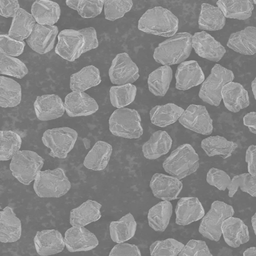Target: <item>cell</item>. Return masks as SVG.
<instances>
[{
  "label": "cell",
  "instance_id": "obj_1",
  "mask_svg": "<svg viewBox=\"0 0 256 256\" xmlns=\"http://www.w3.org/2000/svg\"><path fill=\"white\" fill-rule=\"evenodd\" d=\"M192 35L188 32L176 33L160 43L154 49L153 58L163 66L180 64L190 56L192 49Z\"/></svg>",
  "mask_w": 256,
  "mask_h": 256
},
{
  "label": "cell",
  "instance_id": "obj_2",
  "mask_svg": "<svg viewBox=\"0 0 256 256\" xmlns=\"http://www.w3.org/2000/svg\"><path fill=\"white\" fill-rule=\"evenodd\" d=\"M138 29L144 32L170 38L178 28V19L170 10L162 6L148 10L140 17Z\"/></svg>",
  "mask_w": 256,
  "mask_h": 256
},
{
  "label": "cell",
  "instance_id": "obj_3",
  "mask_svg": "<svg viewBox=\"0 0 256 256\" xmlns=\"http://www.w3.org/2000/svg\"><path fill=\"white\" fill-rule=\"evenodd\" d=\"M200 158L194 148L184 144L173 150L164 160V171L180 180L196 172L199 168Z\"/></svg>",
  "mask_w": 256,
  "mask_h": 256
},
{
  "label": "cell",
  "instance_id": "obj_4",
  "mask_svg": "<svg viewBox=\"0 0 256 256\" xmlns=\"http://www.w3.org/2000/svg\"><path fill=\"white\" fill-rule=\"evenodd\" d=\"M71 184L64 170L58 168L38 172L34 180V190L41 198H58L70 189Z\"/></svg>",
  "mask_w": 256,
  "mask_h": 256
},
{
  "label": "cell",
  "instance_id": "obj_5",
  "mask_svg": "<svg viewBox=\"0 0 256 256\" xmlns=\"http://www.w3.org/2000/svg\"><path fill=\"white\" fill-rule=\"evenodd\" d=\"M141 118L137 110L127 108L116 109L108 120L109 130L114 136L136 139L144 132Z\"/></svg>",
  "mask_w": 256,
  "mask_h": 256
},
{
  "label": "cell",
  "instance_id": "obj_6",
  "mask_svg": "<svg viewBox=\"0 0 256 256\" xmlns=\"http://www.w3.org/2000/svg\"><path fill=\"white\" fill-rule=\"evenodd\" d=\"M234 75L232 70L216 64L209 76L202 83L198 93L199 98L204 102L216 106L222 100V90L227 83L232 82Z\"/></svg>",
  "mask_w": 256,
  "mask_h": 256
},
{
  "label": "cell",
  "instance_id": "obj_7",
  "mask_svg": "<svg viewBox=\"0 0 256 256\" xmlns=\"http://www.w3.org/2000/svg\"><path fill=\"white\" fill-rule=\"evenodd\" d=\"M44 161L42 156L34 151L22 150L12 158L10 168L12 176L19 182L28 186L35 180Z\"/></svg>",
  "mask_w": 256,
  "mask_h": 256
},
{
  "label": "cell",
  "instance_id": "obj_8",
  "mask_svg": "<svg viewBox=\"0 0 256 256\" xmlns=\"http://www.w3.org/2000/svg\"><path fill=\"white\" fill-rule=\"evenodd\" d=\"M234 214V209L231 205L222 201H214L210 210L202 218L199 232L206 238L218 242L222 235V223Z\"/></svg>",
  "mask_w": 256,
  "mask_h": 256
},
{
  "label": "cell",
  "instance_id": "obj_9",
  "mask_svg": "<svg viewBox=\"0 0 256 256\" xmlns=\"http://www.w3.org/2000/svg\"><path fill=\"white\" fill-rule=\"evenodd\" d=\"M78 136L76 130L64 126L46 130L42 140L43 144L50 149V156L64 159L73 148Z\"/></svg>",
  "mask_w": 256,
  "mask_h": 256
},
{
  "label": "cell",
  "instance_id": "obj_10",
  "mask_svg": "<svg viewBox=\"0 0 256 256\" xmlns=\"http://www.w3.org/2000/svg\"><path fill=\"white\" fill-rule=\"evenodd\" d=\"M110 81L117 86L132 84L140 76L138 68L126 52L118 54L108 70Z\"/></svg>",
  "mask_w": 256,
  "mask_h": 256
},
{
  "label": "cell",
  "instance_id": "obj_11",
  "mask_svg": "<svg viewBox=\"0 0 256 256\" xmlns=\"http://www.w3.org/2000/svg\"><path fill=\"white\" fill-rule=\"evenodd\" d=\"M178 120L185 128L202 135H210L213 130L212 120L204 106L190 104Z\"/></svg>",
  "mask_w": 256,
  "mask_h": 256
},
{
  "label": "cell",
  "instance_id": "obj_12",
  "mask_svg": "<svg viewBox=\"0 0 256 256\" xmlns=\"http://www.w3.org/2000/svg\"><path fill=\"white\" fill-rule=\"evenodd\" d=\"M55 52L68 62H74L83 53L84 40L82 34L72 29L61 30L58 36Z\"/></svg>",
  "mask_w": 256,
  "mask_h": 256
},
{
  "label": "cell",
  "instance_id": "obj_13",
  "mask_svg": "<svg viewBox=\"0 0 256 256\" xmlns=\"http://www.w3.org/2000/svg\"><path fill=\"white\" fill-rule=\"evenodd\" d=\"M192 46L199 56L214 62H219L226 52L221 43L204 30L192 36Z\"/></svg>",
  "mask_w": 256,
  "mask_h": 256
},
{
  "label": "cell",
  "instance_id": "obj_14",
  "mask_svg": "<svg viewBox=\"0 0 256 256\" xmlns=\"http://www.w3.org/2000/svg\"><path fill=\"white\" fill-rule=\"evenodd\" d=\"M64 242L66 248L70 252L89 251L98 244L96 235L84 226L69 228L65 232Z\"/></svg>",
  "mask_w": 256,
  "mask_h": 256
},
{
  "label": "cell",
  "instance_id": "obj_15",
  "mask_svg": "<svg viewBox=\"0 0 256 256\" xmlns=\"http://www.w3.org/2000/svg\"><path fill=\"white\" fill-rule=\"evenodd\" d=\"M150 187L154 196L170 202L178 198L183 184L180 180L174 176L156 173L150 180Z\"/></svg>",
  "mask_w": 256,
  "mask_h": 256
},
{
  "label": "cell",
  "instance_id": "obj_16",
  "mask_svg": "<svg viewBox=\"0 0 256 256\" xmlns=\"http://www.w3.org/2000/svg\"><path fill=\"white\" fill-rule=\"evenodd\" d=\"M58 33V29L56 25H42L36 23L30 35L26 39V42L34 51L44 54L54 48Z\"/></svg>",
  "mask_w": 256,
  "mask_h": 256
},
{
  "label": "cell",
  "instance_id": "obj_17",
  "mask_svg": "<svg viewBox=\"0 0 256 256\" xmlns=\"http://www.w3.org/2000/svg\"><path fill=\"white\" fill-rule=\"evenodd\" d=\"M65 111L70 117L88 116L98 110L96 100L84 92L72 91L64 102Z\"/></svg>",
  "mask_w": 256,
  "mask_h": 256
},
{
  "label": "cell",
  "instance_id": "obj_18",
  "mask_svg": "<svg viewBox=\"0 0 256 256\" xmlns=\"http://www.w3.org/2000/svg\"><path fill=\"white\" fill-rule=\"evenodd\" d=\"M175 78L176 88L186 90L202 84L204 80V74L198 62L190 60L184 61L178 66Z\"/></svg>",
  "mask_w": 256,
  "mask_h": 256
},
{
  "label": "cell",
  "instance_id": "obj_19",
  "mask_svg": "<svg viewBox=\"0 0 256 256\" xmlns=\"http://www.w3.org/2000/svg\"><path fill=\"white\" fill-rule=\"evenodd\" d=\"M35 249L40 256H49L62 252L65 244L64 238L58 230L38 231L34 238Z\"/></svg>",
  "mask_w": 256,
  "mask_h": 256
},
{
  "label": "cell",
  "instance_id": "obj_20",
  "mask_svg": "<svg viewBox=\"0 0 256 256\" xmlns=\"http://www.w3.org/2000/svg\"><path fill=\"white\" fill-rule=\"evenodd\" d=\"M34 106L37 118L42 121L58 118L66 112L62 99L55 94L37 96Z\"/></svg>",
  "mask_w": 256,
  "mask_h": 256
},
{
  "label": "cell",
  "instance_id": "obj_21",
  "mask_svg": "<svg viewBox=\"0 0 256 256\" xmlns=\"http://www.w3.org/2000/svg\"><path fill=\"white\" fill-rule=\"evenodd\" d=\"M175 214L176 224L186 226L202 219L205 212L198 198L183 197L177 202Z\"/></svg>",
  "mask_w": 256,
  "mask_h": 256
},
{
  "label": "cell",
  "instance_id": "obj_22",
  "mask_svg": "<svg viewBox=\"0 0 256 256\" xmlns=\"http://www.w3.org/2000/svg\"><path fill=\"white\" fill-rule=\"evenodd\" d=\"M223 238L230 247L236 248L250 240L248 227L240 218L230 216L222 226Z\"/></svg>",
  "mask_w": 256,
  "mask_h": 256
},
{
  "label": "cell",
  "instance_id": "obj_23",
  "mask_svg": "<svg viewBox=\"0 0 256 256\" xmlns=\"http://www.w3.org/2000/svg\"><path fill=\"white\" fill-rule=\"evenodd\" d=\"M222 96L225 107L232 112H238L250 105L248 92L238 82H230L226 84Z\"/></svg>",
  "mask_w": 256,
  "mask_h": 256
},
{
  "label": "cell",
  "instance_id": "obj_24",
  "mask_svg": "<svg viewBox=\"0 0 256 256\" xmlns=\"http://www.w3.org/2000/svg\"><path fill=\"white\" fill-rule=\"evenodd\" d=\"M228 48L244 55L256 54V27L248 26L231 34L226 44Z\"/></svg>",
  "mask_w": 256,
  "mask_h": 256
},
{
  "label": "cell",
  "instance_id": "obj_25",
  "mask_svg": "<svg viewBox=\"0 0 256 256\" xmlns=\"http://www.w3.org/2000/svg\"><path fill=\"white\" fill-rule=\"evenodd\" d=\"M22 235V223L13 209L6 206L0 212V240L3 243L18 241Z\"/></svg>",
  "mask_w": 256,
  "mask_h": 256
},
{
  "label": "cell",
  "instance_id": "obj_26",
  "mask_svg": "<svg viewBox=\"0 0 256 256\" xmlns=\"http://www.w3.org/2000/svg\"><path fill=\"white\" fill-rule=\"evenodd\" d=\"M172 140L164 130L154 132L142 146L144 157L148 160H156L168 154L172 146Z\"/></svg>",
  "mask_w": 256,
  "mask_h": 256
},
{
  "label": "cell",
  "instance_id": "obj_27",
  "mask_svg": "<svg viewBox=\"0 0 256 256\" xmlns=\"http://www.w3.org/2000/svg\"><path fill=\"white\" fill-rule=\"evenodd\" d=\"M102 204L94 200H88L71 210L70 222L72 226H84L98 220L101 218Z\"/></svg>",
  "mask_w": 256,
  "mask_h": 256
},
{
  "label": "cell",
  "instance_id": "obj_28",
  "mask_svg": "<svg viewBox=\"0 0 256 256\" xmlns=\"http://www.w3.org/2000/svg\"><path fill=\"white\" fill-rule=\"evenodd\" d=\"M30 12L37 24L54 26L60 18L61 10L60 6L56 2L40 0L33 2Z\"/></svg>",
  "mask_w": 256,
  "mask_h": 256
},
{
  "label": "cell",
  "instance_id": "obj_29",
  "mask_svg": "<svg viewBox=\"0 0 256 256\" xmlns=\"http://www.w3.org/2000/svg\"><path fill=\"white\" fill-rule=\"evenodd\" d=\"M112 151L111 144L104 141H98L87 154L83 164L92 170H103L108 164Z\"/></svg>",
  "mask_w": 256,
  "mask_h": 256
},
{
  "label": "cell",
  "instance_id": "obj_30",
  "mask_svg": "<svg viewBox=\"0 0 256 256\" xmlns=\"http://www.w3.org/2000/svg\"><path fill=\"white\" fill-rule=\"evenodd\" d=\"M99 70L93 65L82 68L70 77V88L72 91L84 92L101 82Z\"/></svg>",
  "mask_w": 256,
  "mask_h": 256
},
{
  "label": "cell",
  "instance_id": "obj_31",
  "mask_svg": "<svg viewBox=\"0 0 256 256\" xmlns=\"http://www.w3.org/2000/svg\"><path fill=\"white\" fill-rule=\"evenodd\" d=\"M184 110L173 103L156 106L150 111L151 122L158 126L164 128L176 122Z\"/></svg>",
  "mask_w": 256,
  "mask_h": 256
},
{
  "label": "cell",
  "instance_id": "obj_32",
  "mask_svg": "<svg viewBox=\"0 0 256 256\" xmlns=\"http://www.w3.org/2000/svg\"><path fill=\"white\" fill-rule=\"evenodd\" d=\"M36 23L31 14L20 8L12 18L8 35L18 40H26L30 35Z\"/></svg>",
  "mask_w": 256,
  "mask_h": 256
},
{
  "label": "cell",
  "instance_id": "obj_33",
  "mask_svg": "<svg viewBox=\"0 0 256 256\" xmlns=\"http://www.w3.org/2000/svg\"><path fill=\"white\" fill-rule=\"evenodd\" d=\"M136 226V222L133 215L128 212L120 220L110 223V238L117 244L125 242L134 236Z\"/></svg>",
  "mask_w": 256,
  "mask_h": 256
},
{
  "label": "cell",
  "instance_id": "obj_34",
  "mask_svg": "<svg viewBox=\"0 0 256 256\" xmlns=\"http://www.w3.org/2000/svg\"><path fill=\"white\" fill-rule=\"evenodd\" d=\"M226 24V18L218 7L208 3L201 5L198 24L200 30L216 31L222 30Z\"/></svg>",
  "mask_w": 256,
  "mask_h": 256
},
{
  "label": "cell",
  "instance_id": "obj_35",
  "mask_svg": "<svg viewBox=\"0 0 256 256\" xmlns=\"http://www.w3.org/2000/svg\"><path fill=\"white\" fill-rule=\"evenodd\" d=\"M200 146L208 156L219 155L224 159L230 156L238 148L235 142L220 136L206 138L202 140Z\"/></svg>",
  "mask_w": 256,
  "mask_h": 256
},
{
  "label": "cell",
  "instance_id": "obj_36",
  "mask_svg": "<svg viewBox=\"0 0 256 256\" xmlns=\"http://www.w3.org/2000/svg\"><path fill=\"white\" fill-rule=\"evenodd\" d=\"M172 214V203L170 201H161L148 210V225L156 232H164L169 224Z\"/></svg>",
  "mask_w": 256,
  "mask_h": 256
},
{
  "label": "cell",
  "instance_id": "obj_37",
  "mask_svg": "<svg viewBox=\"0 0 256 256\" xmlns=\"http://www.w3.org/2000/svg\"><path fill=\"white\" fill-rule=\"evenodd\" d=\"M216 4L225 18L238 20L250 18L254 8V4L250 0H220Z\"/></svg>",
  "mask_w": 256,
  "mask_h": 256
},
{
  "label": "cell",
  "instance_id": "obj_38",
  "mask_svg": "<svg viewBox=\"0 0 256 256\" xmlns=\"http://www.w3.org/2000/svg\"><path fill=\"white\" fill-rule=\"evenodd\" d=\"M172 78V70L170 66H162L152 71L148 79L149 91L156 96H164Z\"/></svg>",
  "mask_w": 256,
  "mask_h": 256
},
{
  "label": "cell",
  "instance_id": "obj_39",
  "mask_svg": "<svg viewBox=\"0 0 256 256\" xmlns=\"http://www.w3.org/2000/svg\"><path fill=\"white\" fill-rule=\"evenodd\" d=\"M22 100L20 84L12 78L0 76V106L12 108L18 105Z\"/></svg>",
  "mask_w": 256,
  "mask_h": 256
},
{
  "label": "cell",
  "instance_id": "obj_40",
  "mask_svg": "<svg viewBox=\"0 0 256 256\" xmlns=\"http://www.w3.org/2000/svg\"><path fill=\"white\" fill-rule=\"evenodd\" d=\"M0 135V160L6 161L12 160L20 150L22 138L18 134L10 130H2Z\"/></svg>",
  "mask_w": 256,
  "mask_h": 256
},
{
  "label": "cell",
  "instance_id": "obj_41",
  "mask_svg": "<svg viewBox=\"0 0 256 256\" xmlns=\"http://www.w3.org/2000/svg\"><path fill=\"white\" fill-rule=\"evenodd\" d=\"M136 90V86L131 84L111 86L109 92L111 104L118 108H124L134 101Z\"/></svg>",
  "mask_w": 256,
  "mask_h": 256
},
{
  "label": "cell",
  "instance_id": "obj_42",
  "mask_svg": "<svg viewBox=\"0 0 256 256\" xmlns=\"http://www.w3.org/2000/svg\"><path fill=\"white\" fill-rule=\"evenodd\" d=\"M28 72L26 64L20 59L0 52V74L18 78H23Z\"/></svg>",
  "mask_w": 256,
  "mask_h": 256
},
{
  "label": "cell",
  "instance_id": "obj_43",
  "mask_svg": "<svg viewBox=\"0 0 256 256\" xmlns=\"http://www.w3.org/2000/svg\"><path fill=\"white\" fill-rule=\"evenodd\" d=\"M104 0H68L66 4L70 8L76 10L84 18H94L101 14Z\"/></svg>",
  "mask_w": 256,
  "mask_h": 256
},
{
  "label": "cell",
  "instance_id": "obj_44",
  "mask_svg": "<svg viewBox=\"0 0 256 256\" xmlns=\"http://www.w3.org/2000/svg\"><path fill=\"white\" fill-rule=\"evenodd\" d=\"M178 240L168 238L156 240L150 246V256H178L184 246Z\"/></svg>",
  "mask_w": 256,
  "mask_h": 256
},
{
  "label": "cell",
  "instance_id": "obj_45",
  "mask_svg": "<svg viewBox=\"0 0 256 256\" xmlns=\"http://www.w3.org/2000/svg\"><path fill=\"white\" fill-rule=\"evenodd\" d=\"M256 198V176L248 172L234 176L232 179L230 186L228 189V196L232 198L238 188Z\"/></svg>",
  "mask_w": 256,
  "mask_h": 256
},
{
  "label": "cell",
  "instance_id": "obj_46",
  "mask_svg": "<svg viewBox=\"0 0 256 256\" xmlns=\"http://www.w3.org/2000/svg\"><path fill=\"white\" fill-rule=\"evenodd\" d=\"M132 5V0H104L105 18L110 21L120 18L131 10Z\"/></svg>",
  "mask_w": 256,
  "mask_h": 256
},
{
  "label": "cell",
  "instance_id": "obj_47",
  "mask_svg": "<svg viewBox=\"0 0 256 256\" xmlns=\"http://www.w3.org/2000/svg\"><path fill=\"white\" fill-rule=\"evenodd\" d=\"M25 42L18 40L10 37L8 34L0 36V52L12 56H18L24 52Z\"/></svg>",
  "mask_w": 256,
  "mask_h": 256
},
{
  "label": "cell",
  "instance_id": "obj_48",
  "mask_svg": "<svg viewBox=\"0 0 256 256\" xmlns=\"http://www.w3.org/2000/svg\"><path fill=\"white\" fill-rule=\"evenodd\" d=\"M206 182L220 190L224 191L228 189L232 182L230 176L224 170L212 168L206 174Z\"/></svg>",
  "mask_w": 256,
  "mask_h": 256
},
{
  "label": "cell",
  "instance_id": "obj_49",
  "mask_svg": "<svg viewBox=\"0 0 256 256\" xmlns=\"http://www.w3.org/2000/svg\"><path fill=\"white\" fill-rule=\"evenodd\" d=\"M178 256H212L206 242L190 240Z\"/></svg>",
  "mask_w": 256,
  "mask_h": 256
},
{
  "label": "cell",
  "instance_id": "obj_50",
  "mask_svg": "<svg viewBox=\"0 0 256 256\" xmlns=\"http://www.w3.org/2000/svg\"><path fill=\"white\" fill-rule=\"evenodd\" d=\"M108 256H142L138 246L126 242L118 244L110 252Z\"/></svg>",
  "mask_w": 256,
  "mask_h": 256
},
{
  "label": "cell",
  "instance_id": "obj_51",
  "mask_svg": "<svg viewBox=\"0 0 256 256\" xmlns=\"http://www.w3.org/2000/svg\"><path fill=\"white\" fill-rule=\"evenodd\" d=\"M78 31L82 34L84 46L83 54L92 49L96 48L98 46L96 32L94 27H88L79 30Z\"/></svg>",
  "mask_w": 256,
  "mask_h": 256
},
{
  "label": "cell",
  "instance_id": "obj_52",
  "mask_svg": "<svg viewBox=\"0 0 256 256\" xmlns=\"http://www.w3.org/2000/svg\"><path fill=\"white\" fill-rule=\"evenodd\" d=\"M20 8L18 0H0V14L4 18H14Z\"/></svg>",
  "mask_w": 256,
  "mask_h": 256
},
{
  "label": "cell",
  "instance_id": "obj_53",
  "mask_svg": "<svg viewBox=\"0 0 256 256\" xmlns=\"http://www.w3.org/2000/svg\"><path fill=\"white\" fill-rule=\"evenodd\" d=\"M245 160L248 172L256 176V145H250L246 152Z\"/></svg>",
  "mask_w": 256,
  "mask_h": 256
},
{
  "label": "cell",
  "instance_id": "obj_54",
  "mask_svg": "<svg viewBox=\"0 0 256 256\" xmlns=\"http://www.w3.org/2000/svg\"><path fill=\"white\" fill-rule=\"evenodd\" d=\"M243 124L250 132L256 134V112L246 114L243 118Z\"/></svg>",
  "mask_w": 256,
  "mask_h": 256
},
{
  "label": "cell",
  "instance_id": "obj_55",
  "mask_svg": "<svg viewBox=\"0 0 256 256\" xmlns=\"http://www.w3.org/2000/svg\"><path fill=\"white\" fill-rule=\"evenodd\" d=\"M243 256H256V247L252 246L246 248L243 252Z\"/></svg>",
  "mask_w": 256,
  "mask_h": 256
},
{
  "label": "cell",
  "instance_id": "obj_56",
  "mask_svg": "<svg viewBox=\"0 0 256 256\" xmlns=\"http://www.w3.org/2000/svg\"><path fill=\"white\" fill-rule=\"evenodd\" d=\"M252 226L256 236V212L251 218Z\"/></svg>",
  "mask_w": 256,
  "mask_h": 256
},
{
  "label": "cell",
  "instance_id": "obj_57",
  "mask_svg": "<svg viewBox=\"0 0 256 256\" xmlns=\"http://www.w3.org/2000/svg\"><path fill=\"white\" fill-rule=\"evenodd\" d=\"M252 90L254 96V98L256 100V76L251 83Z\"/></svg>",
  "mask_w": 256,
  "mask_h": 256
},
{
  "label": "cell",
  "instance_id": "obj_58",
  "mask_svg": "<svg viewBox=\"0 0 256 256\" xmlns=\"http://www.w3.org/2000/svg\"><path fill=\"white\" fill-rule=\"evenodd\" d=\"M252 2L254 4H256V0H252Z\"/></svg>",
  "mask_w": 256,
  "mask_h": 256
}]
</instances>
